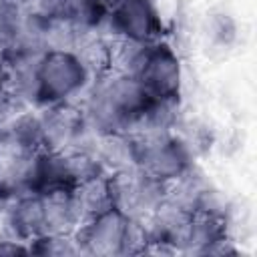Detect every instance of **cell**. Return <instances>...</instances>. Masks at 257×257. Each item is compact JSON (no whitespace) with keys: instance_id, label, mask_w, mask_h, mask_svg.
I'll use <instances>...</instances> for the list:
<instances>
[{"instance_id":"cell-1","label":"cell","mask_w":257,"mask_h":257,"mask_svg":"<svg viewBox=\"0 0 257 257\" xmlns=\"http://www.w3.org/2000/svg\"><path fill=\"white\" fill-rule=\"evenodd\" d=\"M153 100L135 76L108 72L100 76L86 116L102 135H131V128H139Z\"/></svg>"},{"instance_id":"cell-2","label":"cell","mask_w":257,"mask_h":257,"mask_svg":"<svg viewBox=\"0 0 257 257\" xmlns=\"http://www.w3.org/2000/svg\"><path fill=\"white\" fill-rule=\"evenodd\" d=\"M88 68L76 52L66 48H50L36 60L32 76V94L40 104L52 106L68 102L86 82Z\"/></svg>"},{"instance_id":"cell-3","label":"cell","mask_w":257,"mask_h":257,"mask_svg":"<svg viewBox=\"0 0 257 257\" xmlns=\"http://www.w3.org/2000/svg\"><path fill=\"white\" fill-rule=\"evenodd\" d=\"M135 78L155 100H177L181 88V62L167 42L147 44Z\"/></svg>"},{"instance_id":"cell-4","label":"cell","mask_w":257,"mask_h":257,"mask_svg":"<svg viewBox=\"0 0 257 257\" xmlns=\"http://www.w3.org/2000/svg\"><path fill=\"white\" fill-rule=\"evenodd\" d=\"M131 225H133V217H128L118 207H110L82 221L76 233L78 251L82 245L86 253H98V255L124 253Z\"/></svg>"},{"instance_id":"cell-5","label":"cell","mask_w":257,"mask_h":257,"mask_svg":"<svg viewBox=\"0 0 257 257\" xmlns=\"http://www.w3.org/2000/svg\"><path fill=\"white\" fill-rule=\"evenodd\" d=\"M110 26L116 38L153 44L161 40L163 22L153 0H114L108 10Z\"/></svg>"},{"instance_id":"cell-6","label":"cell","mask_w":257,"mask_h":257,"mask_svg":"<svg viewBox=\"0 0 257 257\" xmlns=\"http://www.w3.org/2000/svg\"><path fill=\"white\" fill-rule=\"evenodd\" d=\"M42 147L50 151H66L72 149L74 141L86 126V114L72 106L70 102H60L48 106L46 114L38 118Z\"/></svg>"},{"instance_id":"cell-7","label":"cell","mask_w":257,"mask_h":257,"mask_svg":"<svg viewBox=\"0 0 257 257\" xmlns=\"http://www.w3.org/2000/svg\"><path fill=\"white\" fill-rule=\"evenodd\" d=\"M4 94H6V86H4V82L0 80V100L4 98Z\"/></svg>"}]
</instances>
